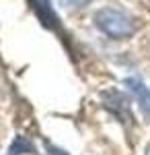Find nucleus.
<instances>
[{"mask_svg": "<svg viewBox=\"0 0 150 155\" xmlns=\"http://www.w3.org/2000/svg\"><path fill=\"white\" fill-rule=\"evenodd\" d=\"M95 25L103 31L105 35L113 39H126L134 33V21L119 8H101L95 15Z\"/></svg>", "mask_w": 150, "mask_h": 155, "instance_id": "f257e3e1", "label": "nucleus"}, {"mask_svg": "<svg viewBox=\"0 0 150 155\" xmlns=\"http://www.w3.org/2000/svg\"><path fill=\"white\" fill-rule=\"evenodd\" d=\"M31 6H33L35 15L39 17V21L45 25L47 29H58L60 23H58V15L54 11L52 2L49 0H31Z\"/></svg>", "mask_w": 150, "mask_h": 155, "instance_id": "f03ea898", "label": "nucleus"}, {"mask_svg": "<svg viewBox=\"0 0 150 155\" xmlns=\"http://www.w3.org/2000/svg\"><path fill=\"white\" fill-rule=\"evenodd\" d=\"M126 85L130 87V91L136 95V99L140 101L142 112H144V114H146V118L150 120V89H148L144 83H142L140 79H134V77L126 79Z\"/></svg>", "mask_w": 150, "mask_h": 155, "instance_id": "7ed1b4c3", "label": "nucleus"}, {"mask_svg": "<svg viewBox=\"0 0 150 155\" xmlns=\"http://www.w3.org/2000/svg\"><path fill=\"white\" fill-rule=\"evenodd\" d=\"M33 151V147H31V145L27 143V141H25L23 137H19V139H17V143H12V147H11V153L12 155H19L21 153V151Z\"/></svg>", "mask_w": 150, "mask_h": 155, "instance_id": "20e7f679", "label": "nucleus"}, {"mask_svg": "<svg viewBox=\"0 0 150 155\" xmlns=\"http://www.w3.org/2000/svg\"><path fill=\"white\" fill-rule=\"evenodd\" d=\"M70 4H74V6H82V4H86L89 0H68Z\"/></svg>", "mask_w": 150, "mask_h": 155, "instance_id": "39448f33", "label": "nucleus"}]
</instances>
